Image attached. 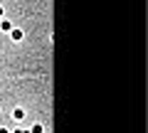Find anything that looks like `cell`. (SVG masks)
Returning <instances> with one entry per match:
<instances>
[{
    "label": "cell",
    "mask_w": 148,
    "mask_h": 133,
    "mask_svg": "<svg viewBox=\"0 0 148 133\" xmlns=\"http://www.w3.org/2000/svg\"><path fill=\"white\" fill-rule=\"evenodd\" d=\"M12 27H15V25H12V22L8 20V17H3V20H0V32H5V35H8V32H10Z\"/></svg>",
    "instance_id": "cell-3"
},
{
    "label": "cell",
    "mask_w": 148,
    "mask_h": 133,
    "mask_svg": "<svg viewBox=\"0 0 148 133\" xmlns=\"http://www.w3.org/2000/svg\"><path fill=\"white\" fill-rule=\"evenodd\" d=\"M3 17H5V8L0 5V20H3Z\"/></svg>",
    "instance_id": "cell-7"
},
{
    "label": "cell",
    "mask_w": 148,
    "mask_h": 133,
    "mask_svg": "<svg viewBox=\"0 0 148 133\" xmlns=\"http://www.w3.org/2000/svg\"><path fill=\"white\" fill-rule=\"evenodd\" d=\"M10 116H12V121L22 123V121H25V108H22V106H15V108H12V113H10Z\"/></svg>",
    "instance_id": "cell-2"
},
{
    "label": "cell",
    "mask_w": 148,
    "mask_h": 133,
    "mask_svg": "<svg viewBox=\"0 0 148 133\" xmlns=\"http://www.w3.org/2000/svg\"><path fill=\"white\" fill-rule=\"evenodd\" d=\"M10 133H30V131H22V128H15V131H10Z\"/></svg>",
    "instance_id": "cell-6"
},
{
    "label": "cell",
    "mask_w": 148,
    "mask_h": 133,
    "mask_svg": "<svg viewBox=\"0 0 148 133\" xmlns=\"http://www.w3.org/2000/svg\"><path fill=\"white\" fill-rule=\"evenodd\" d=\"M30 133H45V126H42V123H32Z\"/></svg>",
    "instance_id": "cell-4"
},
{
    "label": "cell",
    "mask_w": 148,
    "mask_h": 133,
    "mask_svg": "<svg viewBox=\"0 0 148 133\" xmlns=\"http://www.w3.org/2000/svg\"><path fill=\"white\" fill-rule=\"evenodd\" d=\"M8 35H10V40H12V42H22V40H25V32H22L20 27H12V30L8 32Z\"/></svg>",
    "instance_id": "cell-1"
},
{
    "label": "cell",
    "mask_w": 148,
    "mask_h": 133,
    "mask_svg": "<svg viewBox=\"0 0 148 133\" xmlns=\"http://www.w3.org/2000/svg\"><path fill=\"white\" fill-rule=\"evenodd\" d=\"M0 133H10V128H8V126H0Z\"/></svg>",
    "instance_id": "cell-5"
}]
</instances>
